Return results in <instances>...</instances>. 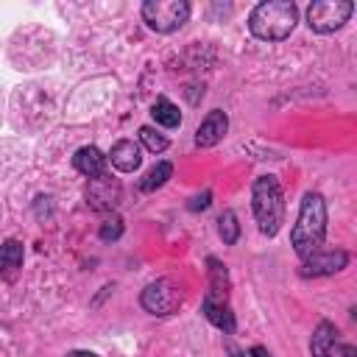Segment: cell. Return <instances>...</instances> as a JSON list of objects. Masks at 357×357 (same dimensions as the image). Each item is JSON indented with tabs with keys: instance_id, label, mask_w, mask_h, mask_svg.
<instances>
[{
	"instance_id": "8fae6325",
	"label": "cell",
	"mask_w": 357,
	"mask_h": 357,
	"mask_svg": "<svg viewBox=\"0 0 357 357\" xmlns=\"http://www.w3.org/2000/svg\"><path fill=\"white\" fill-rule=\"evenodd\" d=\"M106 159L112 162L114 170H120V173H134V170L142 165V151H139V145H137L134 139H120V142L112 145V151H109Z\"/></svg>"
},
{
	"instance_id": "277c9868",
	"label": "cell",
	"mask_w": 357,
	"mask_h": 357,
	"mask_svg": "<svg viewBox=\"0 0 357 357\" xmlns=\"http://www.w3.org/2000/svg\"><path fill=\"white\" fill-rule=\"evenodd\" d=\"M142 20L156 33H173L190 20V3L187 0H145Z\"/></svg>"
},
{
	"instance_id": "7c38bea8",
	"label": "cell",
	"mask_w": 357,
	"mask_h": 357,
	"mask_svg": "<svg viewBox=\"0 0 357 357\" xmlns=\"http://www.w3.org/2000/svg\"><path fill=\"white\" fill-rule=\"evenodd\" d=\"M106 162H109V159H106L95 145H84V148H78L75 156H73V167H75L81 176H86L89 181L98 178V176H106Z\"/></svg>"
},
{
	"instance_id": "44dd1931",
	"label": "cell",
	"mask_w": 357,
	"mask_h": 357,
	"mask_svg": "<svg viewBox=\"0 0 357 357\" xmlns=\"http://www.w3.org/2000/svg\"><path fill=\"white\" fill-rule=\"evenodd\" d=\"M209 198H212V192L206 190L204 195H198V198H192V204H190V209H206V206H209Z\"/></svg>"
},
{
	"instance_id": "3957f363",
	"label": "cell",
	"mask_w": 357,
	"mask_h": 357,
	"mask_svg": "<svg viewBox=\"0 0 357 357\" xmlns=\"http://www.w3.org/2000/svg\"><path fill=\"white\" fill-rule=\"evenodd\" d=\"M251 206H254V218L259 223V231L265 237H273L284 220V198H282V187H279L276 176H259L254 181Z\"/></svg>"
},
{
	"instance_id": "9c48e42d",
	"label": "cell",
	"mask_w": 357,
	"mask_h": 357,
	"mask_svg": "<svg viewBox=\"0 0 357 357\" xmlns=\"http://www.w3.org/2000/svg\"><path fill=\"white\" fill-rule=\"evenodd\" d=\"M86 201L92 209L98 212H109L120 204V184L112 181L109 176H98L89 181V190H86Z\"/></svg>"
},
{
	"instance_id": "52a82bcc",
	"label": "cell",
	"mask_w": 357,
	"mask_h": 357,
	"mask_svg": "<svg viewBox=\"0 0 357 357\" xmlns=\"http://www.w3.org/2000/svg\"><path fill=\"white\" fill-rule=\"evenodd\" d=\"M301 273L304 276H329V273H337L349 265V254L343 248H335V251H315L310 254L307 259H301Z\"/></svg>"
},
{
	"instance_id": "7402d4cb",
	"label": "cell",
	"mask_w": 357,
	"mask_h": 357,
	"mask_svg": "<svg viewBox=\"0 0 357 357\" xmlns=\"http://www.w3.org/2000/svg\"><path fill=\"white\" fill-rule=\"evenodd\" d=\"M64 357H98L95 351H84V349H75V351H67Z\"/></svg>"
},
{
	"instance_id": "ba28073f",
	"label": "cell",
	"mask_w": 357,
	"mask_h": 357,
	"mask_svg": "<svg viewBox=\"0 0 357 357\" xmlns=\"http://www.w3.org/2000/svg\"><path fill=\"white\" fill-rule=\"evenodd\" d=\"M204 315L209 318V324H215L226 335L234 332V312L229 307V293L206 290V296H204Z\"/></svg>"
},
{
	"instance_id": "5bb4252c",
	"label": "cell",
	"mask_w": 357,
	"mask_h": 357,
	"mask_svg": "<svg viewBox=\"0 0 357 357\" xmlns=\"http://www.w3.org/2000/svg\"><path fill=\"white\" fill-rule=\"evenodd\" d=\"M22 268V243L20 240H6L0 245V271L11 279Z\"/></svg>"
},
{
	"instance_id": "e0dca14e",
	"label": "cell",
	"mask_w": 357,
	"mask_h": 357,
	"mask_svg": "<svg viewBox=\"0 0 357 357\" xmlns=\"http://www.w3.org/2000/svg\"><path fill=\"white\" fill-rule=\"evenodd\" d=\"M218 231H220V240H223L226 245H234V243H237V237H240V223H237V215H234L231 209L220 212V218H218Z\"/></svg>"
},
{
	"instance_id": "d6986e66",
	"label": "cell",
	"mask_w": 357,
	"mask_h": 357,
	"mask_svg": "<svg viewBox=\"0 0 357 357\" xmlns=\"http://www.w3.org/2000/svg\"><path fill=\"white\" fill-rule=\"evenodd\" d=\"M139 142L145 145V151H151V153H162L165 148H167V137H162L156 128H151V126H142L139 128Z\"/></svg>"
},
{
	"instance_id": "2e32d148",
	"label": "cell",
	"mask_w": 357,
	"mask_h": 357,
	"mask_svg": "<svg viewBox=\"0 0 357 357\" xmlns=\"http://www.w3.org/2000/svg\"><path fill=\"white\" fill-rule=\"evenodd\" d=\"M170 176H173V165H170V162H156V165L139 178V190H142V192H153V190L162 187Z\"/></svg>"
},
{
	"instance_id": "cb8c5ba5",
	"label": "cell",
	"mask_w": 357,
	"mask_h": 357,
	"mask_svg": "<svg viewBox=\"0 0 357 357\" xmlns=\"http://www.w3.org/2000/svg\"><path fill=\"white\" fill-rule=\"evenodd\" d=\"M226 351H229V357H245V354H243L237 346H231V343H226Z\"/></svg>"
},
{
	"instance_id": "5b68a950",
	"label": "cell",
	"mask_w": 357,
	"mask_h": 357,
	"mask_svg": "<svg viewBox=\"0 0 357 357\" xmlns=\"http://www.w3.org/2000/svg\"><path fill=\"white\" fill-rule=\"evenodd\" d=\"M354 14L351 0H318L307 8V25L315 33H332L343 28V22Z\"/></svg>"
},
{
	"instance_id": "30bf717a",
	"label": "cell",
	"mask_w": 357,
	"mask_h": 357,
	"mask_svg": "<svg viewBox=\"0 0 357 357\" xmlns=\"http://www.w3.org/2000/svg\"><path fill=\"white\" fill-rule=\"evenodd\" d=\"M226 131H229V117H226V112L212 109V112L201 120V126H198V131H195V145H198V148H212V145H218V142L226 137Z\"/></svg>"
},
{
	"instance_id": "603a6c76",
	"label": "cell",
	"mask_w": 357,
	"mask_h": 357,
	"mask_svg": "<svg viewBox=\"0 0 357 357\" xmlns=\"http://www.w3.org/2000/svg\"><path fill=\"white\" fill-rule=\"evenodd\" d=\"M251 357H273V354H271L268 349H262V346H254V349H251Z\"/></svg>"
},
{
	"instance_id": "7a4b0ae2",
	"label": "cell",
	"mask_w": 357,
	"mask_h": 357,
	"mask_svg": "<svg viewBox=\"0 0 357 357\" xmlns=\"http://www.w3.org/2000/svg\"><path fill=\"white\" fill-rule=\"evenodd\" d=\"M298 8L290 0H265L248 14V31L262 42H282L293 33Z\"/></svg>"
},
{
	"instance_id": "9a60e30c",
	"label": "cell",
	"mask_w": 357,
	"mask_h": 357,
	"mask_svg": "<svg viewBox=\"0 0 357 357\" xmlns=\"http://www.w3.org/2000/svg\"><path fill=\"white\" fill-rule=\"evenodd\" d=\"M151 114H153V120H156L159 126H165V128H176V126H181V112H178V106L170 103L167 98H159V100L153 103Z\"/></svg>"
},
{
	"instance_id": "ac0fdd59",
	"label": "cell",
	"mask_w": 357,
	"mask_h": 357,
	"mask_svg": "<svg viewBox=\"0 0 357 357\" xmlns=\"http://www.w3.org/2000/svg\"><path fill=\"white\" fill-rule=\"evenodd\" d=\"M206 265H209V290L229 293V271H226V265L218 257H209Z\"/></svg>"
},
{
	"instance_id": "6da1fadb",
	"label": "cell",
	"mask_w": 357,
	"mask_h": 357,
	"mask_svg": "<svg viewBox=\"0 0 357 357\" xmlns=\"http://www.w3.org/2000/svg\"><path fill=\"white\" fill-rule=\"evenodd\" d=\"M324 237H326V201L321 192H307L298 209V220L293 223L290 231V245L301 259H307L321 248Z\"/></svg>"
},
{
	"instance_id": "4fadbf2b",
	"label": "cell",
	"mask_w": 357,
	"mask_h": 357,
	"mask_svg": "<svg viewBox=\"0 0 357 357\" xmlns=\"http://www.w3.org/2000/svg\"><path fill=\"white\" fill-rule=\"evenodd\" d=\"M335 346H337V329H335V324L321 321L318 329H315V335H312V343H310L312 357H335Z\"/></svg>"
},
{
	"instance_id": "8992f818",
	"label": "cell",
	"mask_w": 357,
	"mask_h": 357,
	"mask_svg": "<svg viewBox=\"0 0 357 357\" xmlns=\"http://www.w3.org/2000/svg\"><path fill=\"white\" fill-rule=\"evenodd\" d=\"M181 301H184V293H181V287H178L176 282H170V279H156V282H151V284L142 290V296H139L142 310L151 312V315H173V312L181 307Z\"/></svg>"
},
{
	"instance_id": "ffe728a7",
	"label": "cell",
	"mask_w": 357,
	"mask_h": 357,
	"mask_svg": "<svg viewBox=\"0 0 357 357\" xmlns=\"http://www.w3.org/2000/svg\"><path fill=\"white\" fill-rule=\"evenodd\" d=\"M100 240L103 243H112V240H120V234H123V220L114 215V218H109V220H103L100 223Z\"/></svg>"
}]
</instances>
